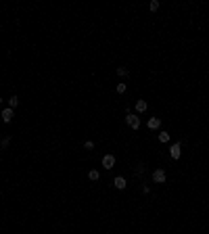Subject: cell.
<instances>
[{
	"label": "cell",
	"instance_id": "cell-1",
	"mask_svg": "<svg viewBox=\"0 0 209 234\" xmlns=\"http://www.w3.org/2000/svg\"><path fill=\"white\" fill-rule=\"evenodd\" d=\"M125 121H128V125H130L132 130H138L140 128V117L134 115V113H128V115H125Z\"/></svg>",
	"mask_w": 209,
	"mask_h": 234
},
{
	"label": "cell",
	"instance_id": "cell-2",
	"mask_svg": "<svg viewBox=\"0 0 209 234\" xmlns=\"http://www.w3.org/2000/svg\"><path fill=\"white\" fill-rule=\"evenodd\" d=\"M153 180L157 182V184H163V182L167 180V176H165L163 169H155V172H153Z\"/></svg>",
	"mask_w": 209,
	"mask_h": 234
},
{
	"label": "cell",
	"instance_id": "cell-3",
	"mask_svg": "<svg viewBox=\"0 0 209 234\" xmlns=\"http://www.w3.org/2000/svg\"><path fill=\"white\" fill-rule=\"evenodd\" d=\"M180 153H182V144H180V142L172 144V149H169V155H172V159H180Z\"/></svg>",
	"mask_w": 209,
	"mask_h": 234
},
{
	"label": "cell",
	"instance_id": "cell-4",
	"mask_svg": "<svg viewBox=\"0 0 209 234\" xmlns=\"http://www.w3.org/2000/svg\"><path fill=\"white\" fill-rule=\"evenodd\" d=\"M113 165H115V157H113V155H104L103 157V167L104 169H111Z\"/></svg>",
	"mask_w": 209,
	"mask_h": 234
},
{
	"label": "cell",
	"instance_id": "cell-5",
	"mask_svg": "<svg viewBox=\"0 0 209 234\" xmlns=\"http://www.w3.org/2000/svg\"><path fill=\"white\" fill-rule=\"evenodd\" d=\"M146 125H148V130H159V128H161V119H159V117H151Z\"/></svg>",
	"mask_w": 209,
	"mask_h": 234
},
{
	"label": "cell",
	"instance_id": "cell-6",
	"mask_svg": "<svg viewBox=\"0 0 209 234\" xmlns=\"http://www.w3.org/2000/svg\"><path fill=\"white\" fill-rule=\"evenodd\" d=\"M2 119H4V124H8V121H13V109H11V107H7V109L2 111Z\"/></svg>",
	"mask_w": 209,
	"mask_h": 234
},
{
	"label": "cell",
	"instance_id": "cell-7",
	"mask_svg": "<svg viewBox=\"0 0 209 234\" xmlns=\"http://www.w3.org/2000/svg\"><path fill=\"white\" fill-rule=\"evenodd\" d=\"M113 184H115V188H117V190H124L125 186H128V184H125V178H121V176H117V178L113 180Z\"/></svg>",
	"mask_w": 209,
	"mask_h": 234
},
{
	"label": "cell",
	"instance_id": "cell-8",
	"mask_svg": "<svg viewBox=\"0 0 209 234\" xmlns=\"http://www.w3.org/2000/svg\"><path fill=\"white\" fill-rule=\"evenodd\" d=\"M146 109H148L146 100H136V111H138V113H144Z\"/></svg>",
	"mask_w": 209,
	"mask_h": 234
},
{
	"label": "cell",
	"instance_id": "cell-9",
	"mask_svg": "<svg viewBox=\"0 0 209 234\" xmlns=\"http://www.w3.org/2000/svg\"><path fill=\"white\" fill-rule=\"evenodd\" d=\"M88 178H90V180H92V182H96V180H98V178H100V173H98V172H96V169H90V172H88Z\"/></svg>",
	"mask_w": 209,
	"mask_h": 234
},
{
	"label": "cell",
	"instance_id": "cell-10",
	"mask_svg": "<svg viewBox=\"0 0 209 234\" xmlns=\"http://www.w3.org/2000/svg\"><path fill=\"white\" fill-rule=\"evenodd\" d=\"M17 105H19V96H11L8 98V107H11V109H15Z\"/></svg>",
	"mask_w": 209,
	"mask_h": 234
},
{
	"label": "cell",
	"instance_id": "cell-11",
	"mask_svg": "<svg viewBox=\"0 0 209 234\" xmlns=\"http://www.w3.org/2000/svg\"><path fill=\"white\" fill-rule=\"evenodd\" d=\"M117 76L119 77H128V76H130V71H128L125 67H117Z\"/></svg>",
	"mask_w": 209,
	"mask_h": 234
},
{
	"label": "cell",
	"instance_id": "cell-12",
	"mask_svg": "<svg viewBox=\"0 0 209 234\" xmlns=\"http://www.w3.org/2000/svg\"><path fill=\"white\" fill-rule=\"evenodd\" d=\"M159 140H161V142H169V134H167V132H161Z\"/></svg>",
	"mask_w": 209,
	"mask_h": 234
},
{
	"label": "cell",
	"instance_id": "cell-13",
	"mask_svg": "<svg viewBox=\"0 0 209 234\" xmlns=\"http://www.w3.org/2000/svg\"><path fill=\"white\" fill-rule=\"evenodd\" d=\"M148 8H151V11H157V8H159V0H153V2H151V4H148Z\"/></svg>",
	"mask_w": 209,
	"mask_h": 234
},
{
	"label": "cell",
	"instance_id": "cell-14",
	"mask_svg": "<svg viewBox=\"0 0 209 234\" xmlns=\"http://www.w3.org/2000/svg\"><path fill=\"white\" fill-rule=\"evenodd\" d=\"M117 92L119 94H124L125 92V84H117Z\"/></svg>",
	"mask_w": 209,
	"mask_h": 234
},
{
	"label": "cell",
	"instance_id": "cell-15",
	"mask_svg": "<svg viewBox=\"0 0 209 234\" xmlns=\"http://www.w3.org/2000/svg\"><path fill=\"white\" fill-rule=\"evenodd\" d=\"M84 146H86V149H94V142H92V140H86Z\"/></svg>",
	"mask_w": 209,
	"mask_h": 234
},
{
	"label": "cell",
	"instance_id": "cell-16",
	"mask_svg": "<svg viewBox=\"0 0 209 234\" xmlns=\"http://www.w3.org/2000/svg\"><path fill=\"white\" fill-rule=\"evenodd\" d=\"M8 142H11V140H8V138H4V140H2V142H0V146H2V149H4V146H8Z\"/></svg>",
	"mask_w": 209,
	"mask_h": 234
},
{
	"label": "cell",
	"instance_id": "cell-17",
	"mask_svg": "<svg viewBox=\"0 0 209 234\" xmlns=\"http://www.w3.org/2000/svg\"><path fill=\"white\" fill-rule=\"evenodd\" d=\"M0 105H2V96H0Z\"/></svg>",
	"mask_w": 209,
	"mask_h": 234
}]
</instances>
